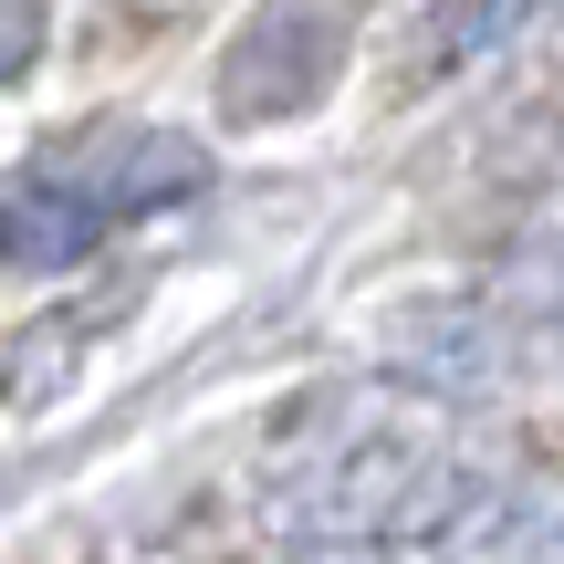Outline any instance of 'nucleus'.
<instances>
[{
  "label": "nucleus",
  "mask_w": 564,
  "mask_h": 564,
  "mask_svg": "<svg viewBox=\"0 0 564 564\" xmlns=\"http://www.w3.org/2000/svg\"><path fill=\"white\" fill-rule=\"evenodd\" d=\"M84 230H95V220H84V209H63L53 188H32V199L0 209V251H11V262H32V272H42V262H74Z\"/></svg>",
  "instance_id": "f257e3e1"
}]
</instances>
